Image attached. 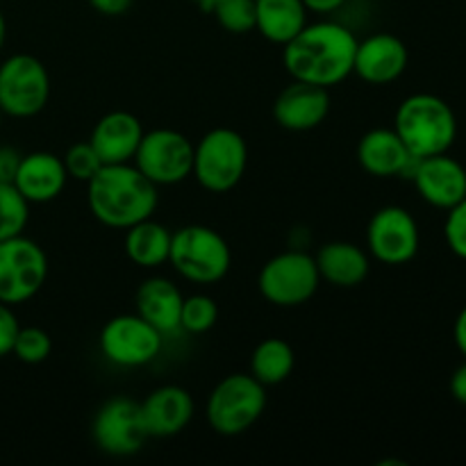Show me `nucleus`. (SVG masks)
I'll use <instances>...</instances> for the list:
<instances>
[{
    "label": "nucleus",
    "instance_id": "obj_30",
    "mask_svg": "<svg viewBox=\"0 0 466 466\" xmlns=\"http://www.w3.org/2000/svg\"><path fill=\"white\" fill-rule=\"evenodd\" d=\"M62 162L66 167L68 177H73L77 182H85V185L103 168V159L98 157V153L89 144V139L68 146L66 153L62 155Z\"/></svg>",
    "mask_w": 466,
    "mask_h": 466
},
{
    "label": "nucleus",
    "instance_id": "obj_37",
    "mask_svg": "<svg viewBox=\"0 0 466 466\" xmlns=\"http://www.w3.org/2000/svg\"><path fill=\"white\" fill-rule=\"evenodd\" d=\"M453 337H455V346H458L460 353L466 358V308L458 314V319H455Z\"/></svg>",
    "mask_w": 466,
    "mask_h": 466
},
{
    "label": "nucleus",
    "instance_id": "obj_5",
    "mask_svg": "<svg viewBox=\"0 0 466 466\" xmlns=\"http://www.w3.org/2000/svg\"><path fill=\"white\" fill-rule=\"evenodd\" d=\"M267 410V387L250 373L226 376L205 403V419L221 437H239L262 419Z\"/></svg>",
    "mask_w": 466,
    "mask_h": 466
},
{
    "label": "nucleus",
    "instance_id": "obj_14",
    "mask_svg": "<svg viewBox=\"0 0 466 466\" xmlns=\"http://www.w3.org/2000/svg\"><path fill=\"white\" fill-rule=\"evenodd\" d=\"M410 62L408 46L391 32H376L358 41L353 76L373 86H385L399 80Z\"/></svg>",
    "mask_w": 466,
    "mask_h": 466
},
{
    "label": "nucleus",
    "instance_id": "obj_25",
    "mask_svg": "<svg viewBox=\"0 0 466 466\" xmlns=\"http://www.w3.org/2000/svg\"><path fill=\"white\" fill-rule=\"evenodd\" d=\"M296 367L294 349L280 337H268L250 355V376L264 387H276L291 376Z\"/></svg>",
    "mask_w": 466,
    "mask_h": 466
},
{
    "label": "nucleus",
    "instance_id": "obj_6",
    "mask_svg": "<svg viewBox=\"0 0 466 466\" xmlns=\"http://www.w3.org/2000/svg\"><path fill=\"white\" fill-rule=\"evenodd\" d=\"M248 168V144L232 127H214L194 146V171L205 191L226 194L241 182Z\"/></svg>",
    "mask_w": 466,
    "mask_h": 466
},
{
    "label": "nucleus",
    "instance_id": "obj_36",
    "mask_svg": "<svg viewBox=\"0 0 466 466\" xmlns=\"http://www.w3.org/2000/svg\"><path fill=\"white\" fill-rule=\"evenodd\" d=\"M451 396L458 403L466 405V362L460 364L453 376H451Z\"/></svg>",
    "mask_w": 466,
    "mask_h": 466
},
{
    "label": "nucleus",
    "instance_id": "obj_2",
    "mask_svg": "<svg viewBox=\"0 0 466 466\" xmlns=\"http://www.w3.org/2000/svg\"><path fill=\"white\" fill-rule=\"evenodd\" d=\"M86 205L96 221L114 230H127L146 221L159 205V187H155L132 162L103 164L86 182Z\"/></svg>",
    "mask_w": 466,
    "mask_h": 466
},
{
    "label": "nucleus",
    "instance_id": "obj_38",
    "mask_svg": "<svg viewBox=\"0 0 466 466\" xmlns=\"http://www.w3.org/2000/svg\"><path fill=\"white\" fill-rule=\"evenodd\" d=\"M191 3H194L196 7L200 9V12L212 14V12H214V7H217V5L221 3V0H191Z\"/></svg>",
    "mask_w": 466,
    "mask_h": 466
},
{
    "label": "nucleus",
    "instance_id": "obj_32",
    "mask_svg": "<svg viewBox=\"0 0 466 466\" xmlns=\"http://www.w3.org/2000/svg\"><path fill=\"white\" fill-rule=\"evenodd\" d=\"M18 328H21V323H18L12 305L0 303V358L12 355L14 339H16L18 335Z\"/></svg>",
    "mask_w": 466,
    "mask_h": 466
},
{
    "label": "nucleus",
    "instance_id": "obj_35",
    "mask_svg": "<svg viewBox=\"0 0 466 466\" xmlns=\"http://www.w3.org/2000/svg\"><path fill=\"white\" fill-rule=\"evenodd\" d=\"M346 3H349V0H303L308 12L319 14V16H330V14H337L339 9L346 7Z\"/></svg>",
    "mask_w": 466,
    "mask_h": 466
},
{
    "label": "nucleus",
    "instance_id": "obj_8",
    "mask_svg": "<svg viewBox=\"0 0 466 466\" xmlns=\"http://www.w3.org/2000/svg\"><path fill=\"white\" fill-rule=\"evenodd\" d=\"M50 100L48 68L35 55L16 53L0 64V109L5 116L32 118Z\"/></svg>",
    "mask_w": 466,
    "mask_h": 466
},
{
    "label": "nucleus",
    "instance_id": "obj_29",
    "mask_svg": "<svg viewBox=\"0 0 466 466\" xmlns=\"http://www.w3.org/2000/svg\"><path fill=\"white\" fill-rule=\"evenodd\" d=\"M212 14L230 35H248L255 30V0H221Z\"/></svg>",
    "mask_w": 466,
    "mask_h": 466
},
{
    "label": "nucleus",
    "instance_id": "obj_33",
    "mask_svg": "<svg viewBox=\"0 0 466 466\" xmlns=\"http://www.w3.org/2000/svg\"><path fill=\"white\" fill-rule=\"evenodd\" d=\"M21 157L23 153L14 148V146H0V182L12 185L14 176L18 171V164H21Z\"/></svg>",
    "mask_w": 466,
    "mask_h": 466
},
{
    "label": "nucleus",
    "instance_id": "obj_18",
    "mask_svg": "<svg viewBox=\"0 0 466 466\" xmlns=\"http://www.w3.org/2000/svg\"><path fill=\"white\" fill-rule=\"evenodd\" d=\"M141 419L148 437L168 440L185 431L194 419V399L185 387L164 385L141 400Z\"/></svg>",
    "mask_w": 466,
    "mask_h": 466
},
{
    "label": "nucleus",
    "instance_id": "obj_39",
    "mask_svg": "<svg viewBox=\"0 0 466 466\" xmlns=\"http://www.w3.org/2000/svg\"><path fill=\"white\" fill-rule=\"evenodd\" d=\"M5 41H7V21H5V14L0 12V53L5 48Z\"/></svg>",
    "mask_w": 466,
    "mask_h": 466
},
{
    "label": "nucleus",
    "instance_id": "obj_24",
    "mask_svg": "<svg viewBox=\"0 0 466 466\" xmlns=\"http://www.w3.org/2000/svg\"><path fill=\"white\" fill-rule=\"evenodd\" d=\"M173 232L164 223H157L153 217L135 223L126 230L123 248L127 259L141 268H157L168 262L171 253Z\"/></svg>",
    "mask_w": 466,
    "mask_h": 466
},
{
    "label": "nucleus",
    "instance_id": "obj_22",
    "mask_svg": "<svg viewBox=\"0 0 466 466\" xmlns=\"http://www.w3.org/2000/svg\"><path fill=\"white\" fill-rule=\"evenodd\" d=\"M182 300L185 296H182L180 287L162 276L146 278L135 296L137 314L153 328H157L164 337L180 330Z\"/></svg>",
    "mask_w": 466,
    "mask_h": 466
},
{
    "label": "nucleus",
    "instance_id": "obj_10",
    "mask_svg": "<svg viewBox=\"0 0 466 466\" xmlns=\"http://www.w3.org/2000/svg\"><path fill=\"white\" fill-rule=\"evenodd\" d=\"M132 164L155 187L180 185L194 171V144L189 137L173 127H157L144 132Z\"/></svg>",
    "mask_w": 466,
    "mask_h": 466
},
{
    "label": "nucleus",
    "instance_id": "obj_27",
    "mask_svg": "<svg viewBox=\"0 0 466 466\" xmlns=\"http://www.w3.org/2000/svg\"><path fill=\"white\" fill-rule=\"evenodd\" d=\"M218 321V305L208 294L185 296L180 309V330L189 335H205Z\"/></svg>",
    "mask_w": 466,
    "mask_h": 466
},
{
    "label": "nucleus",
    "instance_id": "obj_19",
    "mask_svg": "<svg viewBox=\"0 0 466 466\" xmlns=\"http://www.w3.org/2000/svg\"><path fill=\"white\" fill-rule=\"evenodd\" d=\"M144 132L139 116L126 109H114L96 121L89 144L94 146L103 164H127L135 159Z\"/></svg>",
    "mask_w": 466,
    "mask_h": 466
},
{
    "label": "nucleus",
    "instance_id": "obj_11",
    "mask_svg": "<svg viewBox=\"0 0 466 466\" xmlns=\"http://www.w3.org/2000/svg\"><path fill=\"white\" fill-rule=\"evenodd\" d=\"M162 332L137 312L112 317L98 337L103 358L121 369H139L155 362L162 353Z\"/></svg>",
    "mask_w": 466,
    "mask_h": 466
},
{
    "label": "nucleus",
    "instance_id": "obj_17",
    "mask_svg": "<svg viewBox=\"0 0 466 466\" xmlns=\"http://www.w3.org/2000/svg\"><path fill=\"white\" fill-rule=\"evenodd\" d=\"M330 114L328 89L294 80L278 94L273 103V118L289 132H308L321 126Z\"/></svg>",
    "mask_w": 466,
    "mask_h": 466
},
{
    "label": "nucleus",
    "instance_id": "obj_40",
    "mask_svg": "<svg viewBox=\"0 0 466 466\" xmlns=\"http://www.w3.org/2000/svg\"><path fill=\"white\" fill-rule=\"evenodd\" d=\"M3 118H5V114H3V109H0V130H3Z\"/></svg>",
    "mask_w": 466,
    "mask_h": 466
},
{
    "label": "nucleus",
    "instance_id": "obj_21",
    "mask_svg": "<svg viewBox=\"0 0 466 466\" xmlns=\"http://www.w3.org/2000/svg\"><path fill=\"white\" fill-rule=\"evenodd\" d=\"M321 282L339 289H353L369 278L371 255L353 241H328L314 255Z\"/></svg>",
    "mask_w": 466,
    "mask_h": 466
},
{
    "label": "nucleus",
    "instance_id": "obj_28",
    "mask_svg": "<svg viewBox=\"0 0 466 466\" xmlns=\"http://www.w3.org/2000/svg\"><path fill=\"white\" fill-rule=\"evenodd\" d=\"M50 350H53V339H50L48 332L44 328L36 326H25L18 328V335L14 339L12 355L23 364H41L50 358Z\"/></svg>",
    "mask_w": 466,
    "mask_h": 466
},
{
    "label": "nucleus",
    "instance_id": "obj_16",
    "mask_svg": "<svg viewBox=\"0 0 466 466\" xmlns=\"http://www.w3.org/2000/svg\"><path fill=\"white\" fill-rule=\"evenodd\" d=\"M358 164L373 177L412 176L417 159L403 144L394 127H373L360 139Z\"/></svg>",
    "mask_w": 466,
    "mask_h": 466
},
{
    "label": "nucleus",
    "instance_id": "obj_15",
    "mask_svg": "<svg viewBox=\"0 0 466 466\" xmlns=\"http://www.w3.org/2000/svg\"><path fill=\"white\" fill-rule=\"evenodd\" d=\"M410 180L417 187L419 196L437 209H446L466 198V168L449 153L419 157Z\"/></svg>",
    "mask_w": 466,
    "mask_h": 466
},
{
    "label": "nucleus",
    "instance_id": "obj_23",
    "mask_svg": "<svg viewBox=\"0 0 466 466\" xmlns=\"http://www.w3.org/2000/svg\"><path fill=\"white\" fill-rule=\"evenodd\" d=\"M308 23L303 0H255V30L271 44H289Z\"/></svg>",
    "mask_w": 466,
    "mask_h": 466
},
{
    "label": "nucleus",
    "instance_id": "obj_1",
    "mask_svg": "<svg viewBox=\"0 0 466 466\" xmlns=\"http://www.w3.org/2000/svg\"><path fill=\"white\" fill-rule=\"evenodd\" d=\"M358 41L355 32L339 21L308 23L282 46V64L291 80L332 89L353 76Z\"/></svg>",
    "mask_w": 466,
    "mask_h": 466
},
{
    "label": "nucleus",
    "instance_id": "obj_7",
    "mask_svg": "<svg viewBox=\"0 0 466 466\" xmlns=\"http://www.w3.org/2000/svg\"><path fill=\"white\" fill-rule=\"evenodd\" d=\"M321 285L314 255L305 250H285L273 255L259 268L258 289L276 308H299L314 299Z\"/></svg>",
    "mask_w": 466,
    "mask_h": 466
},
{
    "label": "nucleus",
    "instance_id": "obj_13",
    "mask_svg": "<svg viewBox=\"0 0 466 466\" xmlns=\"http://www.w3.org/2000/svg\"><path fill=\"white\" fill-rule=\"evenodd\" d=\"M421 246L419 223L400 205H387L371 217L367 226V253L387 267L412 262Z\"/></svg>",
    "mask_w": 466,
    "mask_h": 466
},
{
    "label": "nucleus",
    "instance_id": "obj_34",
    "mask_svg": "<svg viewBox=\"0 0 466 466\" xmlns=\"http://www.w3.org/2000/svg\"><path fill=\"white\" fill-rule=\"evenodd\" d=\"M89 3L103 16H121L132 7V0H89Z\"/></svg>",
    "mask_w": 466,
    "mask_h": 466
},
{
    "label": "nucleus",
    "instance_id": "obj_20",
    "mask_svg": "<svg viewBox=\"0 0 466 466\" xmlns=\"http://www.w3.org/2000/svg\"><path fill=\"white\" fill-rule=\"evenodd\" d=\"M68 182L62 157L48 150H35L21 157L12 185L30 205H44L59 198Z\"/></svg>",
    "mask_w": 466,
    "mask_h": 466
},
{
    "label": "nucleus",
    "instance_id": "obj_9",
    "mask_svg": "<svg viewBox=\"0 0 466 466\" xmlns=\"http://www.w3.org/2000/svg\"><path fill=\"white\" fill-rule=\"evenodd\" d=\"M48 278V258L25 235L0 241V303L12 308L35 299Z\"/></svg>",
    "mask_w": 466,
    "mask_h": 466
},
{
    "label": "nucleus",
    "instance_id": "obj_4",
    "mask_svg": "<svg viewBox=\"0 0 466 466\" xmlns=\"http://www.w3.org/2000/svg\"><path fill=\"white\" fill-rule=\"evenodd\" d=\"M168 264L194 285H217L232 267V250L226 237L209 226H185L173 232Z\"/></svg>",
    "mask_w": 466,
    "mask_h": 466
},
{
    "label": "nucleus",
    "instance_id": "obj_3",
    "mask_svg": "<svg viewBox=\"0 0 466 466\" xmlns=\"http://www.w3.org/2000/svg\"><path fill=\"white\" fill-rule=\"evenodd\" d=\"M394 130L414 157L449 153L458 139L453 107L435 94H412L399 105Z\"/></svg>",
    "mask_w": 466,
    "mask_h": 466
},
{
    "label": "nucleus",
    "instance_id": "obj_31",
    "mask_svg": "<svg viewBox=\"0 0 466 466\" xmlns=\"http://www.w3.org/2000/svg\"><path fill=\"white\" fill-rule=\"evenodd\" d=\"M444 237L451 253L466 262V198L449 209V217H446L444 223Z\"/></svg>",
    "mask_w": 466,
    "mask_h": 466
},
{
    "label": "nucleus",
    "instance_id": "obj_12",
    "mask_svg": "<svg viewBox=\"0 0 466 466\" xmlns=\"http://www.w3.org/2000/svg\"><path fill=\"white\" fill-rule=\"evenodd\" d=\"M96 446L112 458H130L141 451L146 440L141 405L130 396H112L98 408L91 426Z\"/></svg>",
    "mask_w": 466,
    "mask_h": 466
},
{
    "label": "nucleus",
    "instance_id": "obj_26",
    "mask_svg": "<svg viewBox=\"0 0 466 466\" xmlns=\"http://www.w3.org/2000/svg\"><path fill=\"white\" fill-rule=\"evenodd\" d=\"M30 221V203L7 182H0V241L23 235Z\"/></svg>",
    "mask_w": 466,
    "mask_h": 466
}]
</instances>
